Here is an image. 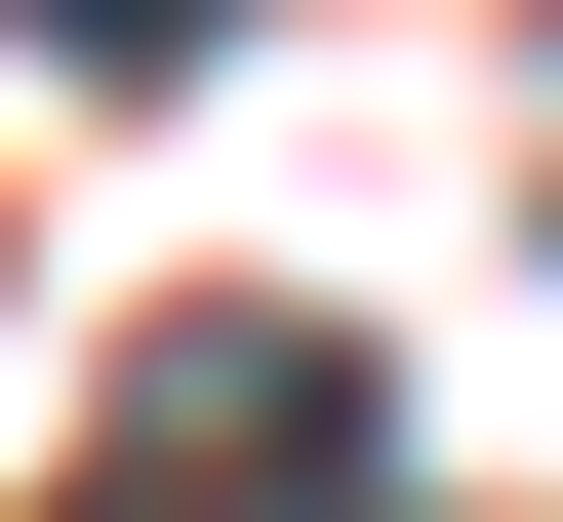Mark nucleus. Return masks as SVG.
<instances>
[{
  "mask_svg": "<svg viewBox=\"0 0 563 522\" xmlns=\"http://www.w3.org/2000/svg\"><path fill=\"white\" fill-rule=\"evenodd\" d=\"M0 41H121V81H162V41H242V0H0Z\"/></svg>",
  "mask_w": 563,
  "mask_h": 522,
  "instance_id": "nucleus-1",
  "label": "nucleus"
}]
</instances>
